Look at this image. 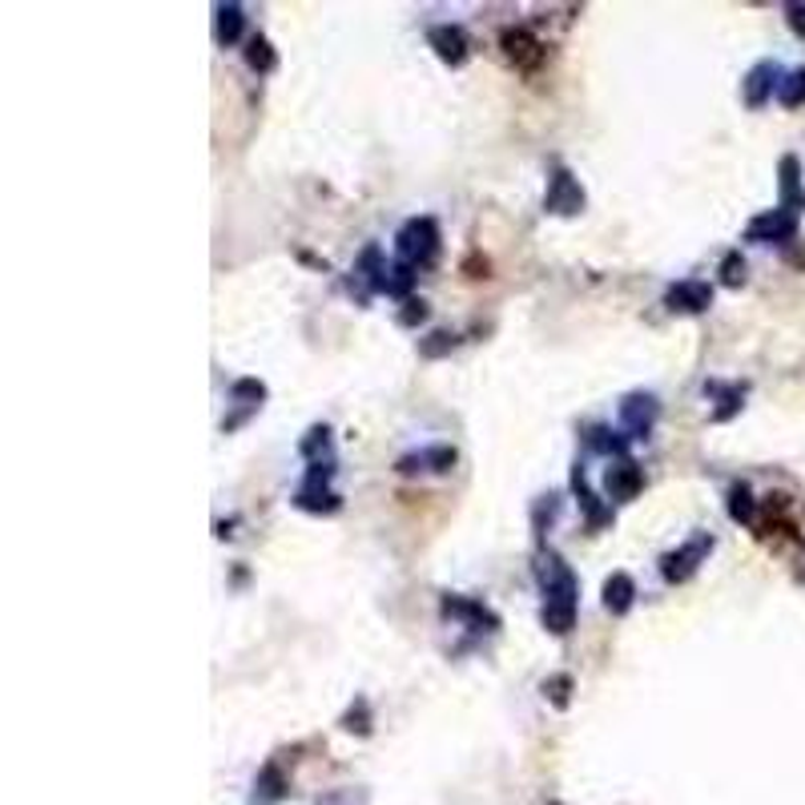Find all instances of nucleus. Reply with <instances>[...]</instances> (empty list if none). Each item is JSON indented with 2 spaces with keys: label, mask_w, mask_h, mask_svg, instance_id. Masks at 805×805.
<instances>
[{
  "label": "nucleus",
  "mask_w": 805,
  "mask_h": 805,
  "mask_svg": "<svg viewBox=\"0 0 805 805\" xmlns=\"http://www.w3.org/2000/svg\"><path fill=\"white\" fill-rule=\"evenodd\" d=\"M536 572H540V588H544V612H540L544 629L552 632V636H568L572 624H576L580 584H576L572 568L556 556V552H544L540 564H536Z\"/></svg>",
  "instance_id": "f257e3e1"
},
{
  "label": "nucleus",
  "mask_w": 805,
  "mask_h": 805,
  "mask_svg": "<svg viewBox=\"0 0 805 805\" xmlns=\"http://www.w3.org/2000/svg\"><path fill=\"white\" fill-rule=\"evenodd\" d=\"M399 262H407L411 271H427L439 258V226L435 218H411V222L399 226L395 234Z\"/></svg>",
  "instance_id": "f03ea898"
},
{
  "label": "nucleus",
  "mask_w": 805,
  "mask_h": 805,
  "mask_svg": "<svg viewBox=\"0 0 805 805\" xmlns=\"http://www.w3.org/2000/svg\"><path fill=\"white\" fill-rule=\"evenodd\" d=\"M709 552H713V536H709V532L693 536L689 544H681L677 552H669V556L660 560V572H665V580H669V584H685L697 568H701V560H705Z\"/></svg>",
  "instance_id": "7ed1b4c3"
},
{
  "label": "nucleus",
  "mask_w": 805,
  "mask_h": 805,
  "mask_svg": "<svg viewBox=\"0 0 805 805\" xmlns=\"http://www.w3.org/2000/svg\"><path fill=\"white\" fill-rule=\"evenodd\" d=\"M657 419H660L657 395H644V391L624 395V403H620V423H624L629 439H644V435L657 427Z\"/></svg>",
  "instance_id": "20e7f679"
},
{
  "label": "nucleus",
  "mask_w": 805,
  "mask_h": 805,
  "mask_svg": "<svg viewBox=\"0 0 805 805\" xmlns=\"http://www.w3.org/2000/svg\"><path fill=\"white\" fill-rule=\"evenodd\" d=\"M544 210L548 214H560V218H572V214L584 210V189L580 182L560 165L556 174L548 177V194H544Z\"/></svg>",
  "instance_id": "39448f33"
},
{
  "label": "nucleus",
  "mask_w": 805,
  "mask_h": 805,
  "mask_svg": "<svg viewBox=\"0 0 805 805\" xmlns=\"http://www.w3.org/2000/svg\"><path fill=\"white\" fill-rule=\"evenodd\" d=\"M499 49H504V57H508L516 69H536V65L544 61L540 37H536L532 28H520V25H511L499 33Z\"/></svg>",
  "instance_id": "423d86ee"
},
{
  "label": "nucleus",
  "mask_w": 805,
  "mask_h": 805,
  "mask_svg": "<svg viewBox=\"0 0 805 805\" xmlns=\"http://www.w3.org/2000/svg\"><path fill=\"white\" fill-rule=\"evenodd\" d=\"M797 234V214L790 210H766L745 226V242H790Z\"/></svg>",
  "instance_id": "0eeeda50"
},
{
  "label": "nucleus",
  "mask_w": 805,
  "mask_h": 805,
  "mask_svg": "<svg viewBox=\"0 0 805 805\" xmlns=\"http://www.w3.org/2000/svg\"><path fill=\"white\" fill-rule=\"evenodd\" d=\"M641 487H644V475L641 468L632 463V459H617L612 468H608L605 475V492L612 504H629V499L641 496Z\"/></svg>",
  "instance_id": "6e6552de"
},
{
  "label": "nucleus",
  "mask_w": 805,
  "mask_h": 805,
  "mask_svg": "<svg viewBox=\"0 0 805 805\" xmlns=\"http://www.w3.org/2000/svg\"><path fill=\"white\" fill-rule=\"evenodd\" d=\"M665 307L681 310V314H701V310L713 307V286L701 283V278H685V283L669 286L665 295Z\"/></svg>",
  "instance_id": "1a4fd4ad"
},
{
  "label": "nucleus",
  "mask_w": 805,
  "mask_h": 805,
  "mask_svg": "<svg viewBox=\"0 0 805 805\" xmlns=\"http://www.w3.org/2000/svg\"><path fill=\"white\" fill-rule=\"evenodd\" d=\"M778 85H781L778 65H773V61L754 65V69H749V77H745V81H741L745 105H749V110H761V105H766V101L773 97V93H778Z\"/></svg>",
  "instance_id": "9d476101"
},
{
  "label": "nucleus",
  "mask_w": 805,
  "mask_h": 805,
  "mask_svg": "<svg viewBox=\"0 0 805 805\" xmlns=\"http://www.w3.org/2000/svg\"><path fill=\"white\" fill-rule=\"evenodd\" d=\"M427 41H432V49H435V57H439V61L444 65H463L468 61V33H463V28L459 25H435L432 33H427Z\"/></svg>",
  "instance_id": "9b49d317"
},
{
  "label": "nucleus",
  "mask_w": 805,
  "mask_h": 805,
  "mask_svg": "<svg viewBox=\"0 0 805 805\" xmlns=\"http://www.w3.org/2000/svg\"><path fill=\"white\" fill-rule=\"evenodd\" d=\"M444 617H456L463 620L468 629H483V632H496L499 620L480 605V600H463V596H444Z\"/></svg>",
  "instance_id": "f8f14e48"
},
{
  "label": "nucleus",
  "mask_w": 805,
  "mask_h": 805,
  "mask_svg": "<svg viewBox=\"0 0 805 805\" xmlns=\"http://www.w3.org/2000/svg\"><path fill=\"white\" fill-rule=\"evenodd\" d=\"M572 492L580 496V508H584V520H588V528H605V524H612V508H605L600 499L593 496V487H588V475H584V468L576 463L572 468Z\"/></svg>",
  "instance_id": "ddd939ff"
},
{
  "label": "nucleus",
  "mask_w": 805,
  "mask_h": 805,
  "mask_svg": "<svg viewBox=\"0 0 805 805\" xmlns=\"http://www.w3.org/2000/svg\"><path fill=\"white\" fill-rule=\"evenodd\" d=\"M781 210L802 214L805 210V189H802V165L797 158H781Z\"/></svg>",
  "instance_id": "4468645a"
},
{
  "label": "nucleus",
  "mask_w": 805,
  "mask_h": 805,
  "mask_svg": "<svg viewBox=\"0 0 805 805\" xmlns=\"http://www.w3.org/2000/svg\"><path fill=\"white\" fill-rule=\"evenodd\" d=\"M451 468H456V447H427L419 456L399 459L403 475H411V471H451Z\"/></svg>",
  "instance_id": "2eb2a0df"
},
{
  "label": "nucleus",
  "mask_w": 805,
  "mask_h": 805,
  "mask_svg": "<svg viewBox=\"0 0 805 805\" xmlns=\"http://www.w3.org/2000/svg\"><path fill=\"white\" fill-rule=\"evenodd\" d=\"M632 600H636V584H632L629 572H612L605 580V608L612 612V617H624L632 608Z\"/></svg>",
  "instance_id": "dca6fc26"
},
{
  "label": "nucleus",
  "mask_w": 805,
  "mask_h": 805,
  "mask_svg": "<svg viewBox=\"0 0 805 805\" xmlns=\"http://www.w3.org/2000/svg\"><path fill=\"white\" fill-rule=\"evenodd\" d=\"M242 28H246V13H242V4H218V25H214V37H218V45H238Z\"/></svg>",
  "instance_id": "f3484780"
},
{
  "label": "nucleus",
  "mask_w": 805,
  "mask_h": 805,
  "mask_svg": "<svg viewBox=\"0 0 805 805\" xmlns=\"http://www.w3.org/2000/svg\"><path fill=\"white\" fill-rule=\"evenodd\" d=\"M295 508H302V511H326V516H331V511L343 508V499H338L331 487H298V492H295Z\"/></svg>",
  "instance_id": "a211bd4d"
},
{
  "label": "nucleus",
  "mask_w": 805,
  "mask_h": 805,
  "mask_svg": "<svg viewBox=\"0 0 805 805\" xmlns=\"http://www.w3.org/2000/svg\"><path fill=\"white\" fill-rule=\"evenodd\" d=\"M298 451H302L310 463H335V447H331V427H310L307 439L298 444Z\"/></svg>",
  "instance_id": "6ab92c4d"
},
{
  "label": "nucleus",
  "mask_w": 805,
  "mask_h": 805,
  "mask_svg": "<svg viewBox=\"0 0 805 805\" xmlns=\"http://www.w3.org/2000/svg\"><path fill=\"white\" fill-rule=\"evenodd\" d=\"M709 395H717V411H713V423H725L733 419L737 411H741V399H745V387H725V383H709Z\"/></svg>",
  "instance_id": "aec40b11"
},
{
  "label": "nucleus",
  "mask_w": 805,
  "mask_h": 805,
  "mask_svg": "<svg viewBox=\"0 0 805 805\" xmlns=\"http://www.w3.org/2000/svg\"><path fill=\"white\" fill-rule=\"evenodd\" d=\"M729 516L737 524H757V504H754L749 483H737V487L729 492Z\"/></svg>",
  "instance_id": "412c9836"
},
{
  "label": "nucleus",
  "mask_w": 805,
  "mask_h": 805,
  "mask_svg": "<svg viewBox=\"0 0 805 805\" xmlns=\"http://www.w3.org/2000/svg\"><path fill=\"white\" fill-rule=\"evenodd\" d=\"M778 101L785 105V110H797V105H805V69H793V73L781 77Z\"/></svg>",
  "instance_id": "4be33fe9"
},
{
  "label": "nucleus",
  "mask_w": 805,
  "mask_h": 805,
  "mask_svg": "<svg viewBox=\"0 0 805 805\" xmlns=\"http://www.w3.org/2000/svg\"><path fill=\"white\" fill-rule=\"evenodd\" d=\"M411 286H415V271H411L407 262H399V266H387L383 286H379V290H383V295L403 298V295H411Z\"/></svg>",
  "instance_id": "5701e85b"
},
{
  "label": "nucleus",
  "mask_w": 805,
  "mask_h": 805,
  "mask_svg": "<svg viewBox=\"0 0 805 805\" xmlns=\"http://www.w3.org/2000/svg\"><path fill=\"white\" fill-rule=\"evenodd\" d=\"M584 444L593 447V451H612V456H620L624 459V447H629V439H620L617 432H608V427H588V432H584Z\"/></svg>",
  "instance_id": "b1692460"
},
{
  "label": "nucleus",
  "mask_w": 805,
  "mask_h": 805,
  "mask_svg": "<svg viewBox=\"0 0 805 805\" xmlns=\"http://www.w3.org/2000/svg\"><path fill=\"white\" fill-rule=\"evenodd\" d=\"M246 65L254 69V73H274V65H278V57H274L271 41L266 37H250L246 45Z\"/></svg>",
  "instance_id": "393cba45"
},
{
  "label": "nucleus",
  "mask_w": 805,
  "mask_h": 805,
  "mask_svg": "<svg viewBox=\"0 0 805 805\" xmlns=\"http://www.w3.org/2000/svg\"><path fill=\"white\" fill-rule=\"evenodd\" d=\"M459 338L451 335V331H435V335H427L419 343V355L423 359H439V355H447V350H456Z\"/></svg>",
  "instance_id": "a878e982"
},
{
  "label": "nucleus",
  "mask_w": 805,
  "mask_h": 805,
  "mask_svg": "<svg viewBox=\"0 0 805 805\" xmlns=\"http://www.w3.org/2000/svg\"><path fill=\"white\" fill-rule=\"evenodd\" d=\"M721 283L725 286H741L745 283V258L737 250H729L725 258H721Z\"/></svg>",
  "instance_id": "bb28decb"
},
{
  "label": "nucleus",
  "mask_w": 805,
  "mask_h": 805,
  "mask_svg": "<svg viewBox=\"0 0 805 805\" xmlns=\"http://www.w3.org/2000/svg\"><path fill=\"white\" fill-rule=\"evenodd\" d=\"M568 693H572V677H552V681H544V697L556 709L568 705Z\"/></svg>",
  "instance_id": "cd10ccee"
},
{
  "label": "nucleus",
  "mask_w": 805,
  "mask_h": 805,
  "mask_svg": "<svg viewBox=\"0 0 805 805\" xmlns=\"http://www.w3.org/2000/svg\"><path fill=\"white\" fill-rule=\"evenodd\" d=\"M427 319V302L423 298H407V310H399V326H419Z\"/></svg>",
  "instance_id": "c85d7f7f"
},
{
  "label": "nucleus",
  "mask_w": 805,
  "mask_h": 805,
  "mask_svg": "<svg viewBox=\"0 0 805 805\" xmlns=\"http://www.w3.org/2000/svg\"><path fill=\"white\" fill-rule=\"evenodd\" d=\"M785 21H790V28L797 37H805V4H790V9H785Z\"/></svg>",
  "instance_id": "c756f323"
},
{
  "label": "nucleus",
  "mask_w": 805,
  "mask_h": 805,
  "mask_svg": "<svg viewBox=\"0 0 805 805\" xmlns=\"http://www.w3.org/2000/svg\"><path fill=\"white\" fill-rule=\"evenodd\" d=\"M278 785H283V781H278V769H266V773H262V790H266V797H283V790H278Z\"/></svg>",
  "instance_id": "7c9ffc66"
}]
</instances>
